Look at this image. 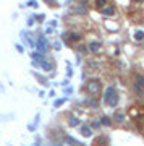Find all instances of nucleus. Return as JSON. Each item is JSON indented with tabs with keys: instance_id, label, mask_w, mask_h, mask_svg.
I'll return each instance as SVG.
<instances>
[{
	"instance_id": "obj_1",
	"label": "nucleus",
	"mask_w": 144,
	"mask_h": 146,
	"mask_svg": "<svg viewBox=\"0 0 144 146\" xmlns=\"http://www.w3.org/2000/svg\"><path fill=\"white\" fill-rule=\"evenodd\" d=\"M104 102L112 106V107L118 104V94H117V89L113 88V86H108L105 89V93H104Z\"/></svg>"
},
{
	"instance_id": "obj_2",
	"label": "nucleus",
	"mask_w": 144,
	"mask_h": 146,
	"mask_svg": "<svg viewBox=\"0 0 144 146\" xmlns=\"http://www.w3.org/2000/svg\"><path fill=\"white\" fill-rule=\"evenodd\" d=\"M100 88H102V84H100V81L99 80H89L88 83H86V91H88L89 94H92V96H96V94L100 93Z\"/></svg>"
},
{
	"instance_id": "obj_3",
	"label": "nucleus",
	"mask_w": 144,
	"mask_h": 146,
	"mask_svg": "<svg viewBox=\"0 0 144 146\" xmlns=\"http://www.w3.org/2000/svg\"><path fill=\"white\" fill-rule=\"evenodd\" d=\"M134 86L138 89V93L144 91V76L143 75H136V80H134Z\"/></svg>"
},
{
	"instance_id": "obj_4",
	"label": "nucleus",
	"mask_w": 144,
	"mask_h": 146,
	"mask_svg": "<svg viewBox=\"0 0 144 146\" xmlns=\"http://www.w3.org/2000/svg\"><path fill=\"white\" fill-rule=\"evenodd\" d=\"M88 49L91 50V52H99L100 50V42H97V41H94V42H89V46H88Z\"/></svg>"
},
{
	"instance_id": "obj_5",
	"label": "nucleus",
	"mask_w": 144,
	"mask_h": 146,
	"mask_svg": "<svg viewBox=\"0 0 144 146\" xmlns=\"http://www.w3.org/2000/svg\"><path fill=\"white\" fill-rule=\"evenodd\" d=\"M100 10H102V13L104 15H113V13H115V10H113V7H104V8H100Z\"/></svg>"
},
{
	"instance_id": "obj_6",
	"label": "nucleus",
	"mask_w": 144,
	"mask_h": 146,
	"mask_svg": "<svg viewBox=\"0 0 144 146\" xmlns=\"http://www.w3.org/2000/svg\"><path fill=\"white\" fill-rule=\"evenodd\" d=\"M81 39V36L78 34V33H70V41L71 42H76V41H79Z\"/></svg>"
},
{
	"instance_id": "obj_7",
	"label": "nucleus",
	"mask_w": 144,
	"mask_h": 146,
	"mask_svg": "<svg viewBox=\"0 0 144 146\" xmlns=\"http://www.w3.org/2000/svg\"><path fill=\"white\" fill-rule=\"evenodd\" d=\"M134 39H136V41H143V39H144V31H141V29L136 31V33H134Z\"/></svg>"
},
{
	"instance_id": "obj_8",
	"label": "nucleus",
	"mask_w": 144,
	"mask_h": 146,
	"mask_svg": "<svg viewBox=\"0 0 144 146\" xmlns=\"http://www.w3.org/2000/svg\"><path fill=\"white\" fill-rule=\"evenodd\" d=\"M105 5H107V0H96V7L97 8H104Z\"/></svg>"
},
{
	"instance_id": "obj_9",
	"label": "nucleus",
	"mask_w": 144,
	"mask_h": 146,
	"mask_svg": "<svg viewBox=\"0 0 144 146\" xmlns=\"http://www.w3.org/2000/svg\"><path fill=\"white\" fill-rule=\"evenodd\" d=\"M100 122H102L104 125H110V119H108V117H102V119H100Z\"/></svg>"
},
{
	"instance_id": "obj_10",
	"label": "nucleus",
	"mask_w": 144,
	"mask_h": 146,
	"mask_svg": "<svg viewBox=\"0 0 144 146\" xmlns=\"http://www.w3.org/2000/svg\"><path fill=\"white\" fill-rule=\"evenodd\" d=\"M15 49H16V50H18L20 54H23V52H24V49H23V47H21L20 44H16V46H15Z\"/></svg>"
},
{
	"instance_id": "obj_11",
	"label": "nucleus",
	"mask_w": 144,
	"mask_h": 146,
	"mask_svg": "<svg viewBox=\"0 0 144 146\" xmlns=\"http://www.w3.org/2000/svg\"><path fill=\"white\" fill-rule=\"evenodd\" d=\"M83 133H84V136H89V133H91V130H89L88 127H84V128H83Z\"/></svg>"
},
{
	"instance_id": "obj_12",
	"label": "nucleus",
	"mask_w": 144,
	"mask_h": 146,
	"mask_svg": "<svg viewBox=\"0 0 144 146\" xmlns=\"http://www.w3.org/2000/svg\"><path fill=\"white\" fill-rule=\"evenodd\" d=\"M28 5H29V7H37V2H36V0H29V2H28Z\"/></svg>"
},
{
	"instance_id": "obj_13",
	"label": "nucleus",
	"mask_w": 144,
	"mask_h": 146,
	"mask_svg": "<svg viewBox=\"0 0 144 146\" xmlns=\"http://www.w3.org/2000/svg\"><path fill=\"white\" fill-rule=\"evenodd\" d=\"M63 102H65V99H58V101L55 102V107H58V106H62Z\"/></svg>"
},
{
	"instance_id": "obj_14",
	"label": "nucleus",
	"mask_w": 144,
	"mask_h": 146,
	"mask_svg": "<svg viewBox=\"0 0 144 146\" xmlns=\"http://www.w3.org/2000/svg\"><path fill=\"white\" fill-rule=\"evenodd\" d=\"M134 2H136V3H143L144 0H134Z\"/></svg>"
}]
</instances>
